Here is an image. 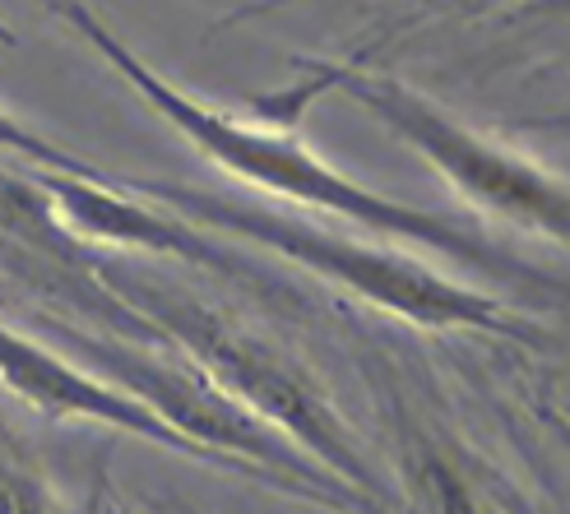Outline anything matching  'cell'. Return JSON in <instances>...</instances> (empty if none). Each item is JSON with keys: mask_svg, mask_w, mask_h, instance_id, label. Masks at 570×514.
<instances>
[{"mask_svg": "<svg viewBox=\"0 0 570 514\" xmlns=\"http://www.w3.org/2000/svg\"><path fill=\"white\" fill-rule=\"evenodd\" d=\"M0 385H6L23 408H33L51 422H98L111 426V432L139 436L158 449L173 454H190L199 464H214L237 473V464H227L223 454L195 445L190 436L173 432L149 404H139L135 394H126L121 385H111L102 376H89L79 362H70L66 353H56L51 343L23 334L14 325L0 320ZM242 477V473H237Z\"/></svg>", "mask_w": 570, "mask_h": 514, "instance_id": "5b68a950", "label": "cell"}, {"mask_svg": "<svg viewBox=\"0 0 570 514\" xmlns=\"http://www.w3.org/2000/svg\"><path fill=\"white\" fill-rule=\"evenodd\" d=\"M107 288H117V297L135 310V316L163 343L181 348L227 398H233V404H242L250 417H261L269 432H278L288 445H297L311 464L334 473L357 496L399 514L390 487L372 464V454L357 445V436L348 432L338 408L330 404V394L316 385V376H311L302 362H293L283 348H274V343L255 338L250 329L223 320L205 302L167 288V283H154L135 269L107 274Z\"/></svg>", "mask_w": 570, "mask_h": 514, "instance_id": "7a4b0ae2", "label": "cell"}, {"mask_svg": "<svg viewBox=\"0 0 570 514\" xmlns=\"http://www.w3.org/2000/svg\"><path fill=\"white\" fill-rule=\"evenodd\" d=\"M0 514H79L6 417H0Z\"/></svg>", "mask_w": 570, "mask_h": 514, "instance_id": "52a82bcc", "label": "cell"}, {"mask_svg": "<svg viewBox=\"0 0 570 514\" xmlns=\"http://www.w3.org/2000/svg\"><path fill=\"white\" fill-rule=\"evenodd\" d=\"M404 468H409V496L417 514H497L492 496L478 487L473 468L460 459V449H450V441L441 436H426L417 426H409Z\"/></svg>", "mask_w": 570, "mask_h": 514, "instance_id": "8992f818", "label": "cell"}, {"mask_svg": "<svg viewBox=\"0 0 570 514\" xmlns=\"http://www.w3.org/2000/svg\"><path fill=\"white\" fill-rule=\"evenodd\" d=\"M126 186L139 199H158L177 218L209 227V233H233L250 246H265L283 260H293L311 269L316 278L344 288L357 302H372L390 316L422 325V329H482V334H520L515 316L505 310L501 297L473 293L464 283H454L450 274L432 269L417 255L372 246L330 227L283 214V209H261V205H242L218 190H199V186H177V181H139L126 177Z\"/></svg>", "mask_w": 570, "mask_h": 514, "instance_id": "277c9868", "label": "cell"}, {"mask_svg": "<svg viewBox=\"0 0 570 514\" xmlns=\"http://www.w3.org/2000/svg\"><path fill=\"white\" fill-rule=\"evenodd\" d=\"M47 6L154 107V117H163L199 158H209L218 171H227V177H237L246 186H261L278 199H288V205H306L316 214L357 223V227H366V233H381V237L409 241V246H426V250L445 255V260L488 269L497 278L538 283V274L524 269L515 255L501 250L497 241L473 233V227L450 223L436 209H417V205H404V199H394V195H381L376 186L353 181L348 171L325 162L288 126L237 121L233 111H223L205 98H190L186 89H177L173 79L158 75L145 56L130 51L117 33H111V28L89 10V0H47Z\"/></svg>", "mask_w": 570, "mask_h": 514, "instance_id": "6da1fadb", "label": "cell"}, {"mask_svg": "<svg viewBox=\"0 0 570 514\" xmlns=\"http://www.w3.org/2000/svg\"><path fill=\"white\" fill-rule=\"evenodd\" d=\"M302 79L293 89H283L274 98H261V121L288 126L306 102H316L321 93H348L357 107H366L372 117L394 130L404 145L436 167V177L454 186V195L469 199L478 214H492L510 227H524L533 237L566 241L570 223V199H566V177L538 158L501 145V139L473 130L454 111H445L436 98H426L413 83L357 70V66H334V61H302Z\"/></svg>", "mask_w": 570, "mask_h": 514, "instance_id": "3957f363", "label": "cell"}, {"mask_svg": "<svg viewBox=\"0 0 570 514\" xmlns=\"http://www.w3.org/2000/svg\"><path fill=\"white\" fill-rule=\"evenodd\" d=\"M89 514H145V510H135L111 482H102V487L94 492V505H89Z\"/></svg>", "mask_w": 570, "mask_h": 514, "instance_id": "ba28073f", "label": "cell"}]
</instances>
